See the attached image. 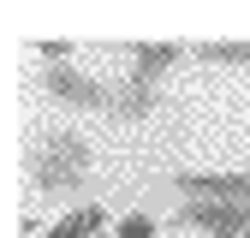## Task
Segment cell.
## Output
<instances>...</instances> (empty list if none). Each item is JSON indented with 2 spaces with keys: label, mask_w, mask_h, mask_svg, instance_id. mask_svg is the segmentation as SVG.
I'll use <instances>...</instances> for the list:
<instances>
[{
  "label": "cell",
  "mask_w": 250,
  "mask_h": 238,
  "mask_svg": "<svg viewBox=\"0 0 250 238\" xmlns=\"http://www.w3.org/2000/svg\"><path fill=\"white\" fill-rule=\"evenodd\" d=\"M238 238H250V208H244V215H238Z\"/></svg>",
  "instance_id": "obj_10"
},
{
  "label": "cell",
  "mask_w": 250,
  "mask_h": 238,
  "mask_svg": "<svg viewBox=\"0 0 250 238\" xmlns=\"http://www.w3.org/2000/svg\"><path fill=\"white\" fill-rule=\"evenodd\" d=\"M30 178H36V191H48V197L78 191L89 178V143L78 131H42L36 149H30Z\"/></svg>",
  "instance_id": "obj_1"
},
{
  "label": "cell",
  "mask_w": 250,
  "mask_h": 238,
  "mask_svg": "<svg viewBox=\"0 0 250 238\" xmlns=\"http://www.w3.org/2000/svg\"><path fill=\"white\" fill-rule=\"evenodd\" d=\"M102 226H107V208H102V202H83V208H72L66 220H54L48 238H96Z\"/></svg>",
  "instance_id": "obj_6"
},
{
  "label": "cell",
  "mask_w": 250,
  "mask_h": 238,
  "mask_svg": "<svg viewBox=\"0 0 250 238\" xmlns=\"http://www.w3.org/2000/svg\"><path fill=\"white\" fill-rule=\"evenodd\" d=\"M155 107H161L155 83H137V78H125V83L113 89V119H149Z\"/></svg>",
  "instance_id": "obj_5"
},
{
  "label": "cell",
  "mask_w": 250,
  "mask_h": 238,
  "mask_svg": "<svg viewBox=\"0 0 250 238\" xmlns=\"http://www.w3.org/2000/svg\"><path fill=\"white\" fill-rule=\"evenodd\" d=\"M36 48H42L48 66H66V54H72V42H36Z\"/></svg>",
  "instance_id": "obj_9"
},
{
  "label": "cell",
  "mask_w": 250,
  "mask_h": 238,
  "mask_svg": "<svg viewBox=\"0 0 250 238\" xmlns=\"http://www.w3.org/2000/svg\"><path fill=\"white\" fill-rule=\"evenodd\" d=\"M197 60H208V66H250V42H203Z\"/></svg>",
  "instance_id": "obj_7"
},
{
  "label": "cell",
  "mask_w": 250,
  "mask_h": 238,
  "mask_svg": "<svg viewBox=\"0 0 250 238\" xmlns=\"http://www.w3.org/2000/svg\"><path fill=\"white\" fill-rule=\"evenodd\" d=\"M42 89L54 101H66V107H89V113H113V89L102 78H83L78 66H48L42 72Z\"/></svg>",
  "instance_id": "obj_2"
},
{
  "label": "cell",
  "mask_w": 250,
  "mask_h": 238,
  "mask_svg": "<svg viewBox=\"0 0 250 238\" xmlns=\"http://www.w3.org/2000/svg\"><path fill=\"white\" fill-rule=\"evenodd\" d=\"M173 191L185 202H221V208H250V173H179Z\"/></svg>",
  "instance_id": "obj_3"
},
{
  "label": "cell",
  "mask_w": 250,
  "mask_h": 238,
  "mask_svg": "<svg viewBox=\"0 0 250 238\" xmlns=\"http://www.w3.org/2000/svg\"><path fill=\"white\" fill-rule=\"evenodd\" d=\"M179 54H185L179 42H137V48H131V78H137V83H155L161 72L179 66Z\"/></svg>",
  "instance_id": "obj_4"
},
{
  "label": "cell",
  "mask_w": 250,
  "mask_h": 238,
  "mask_svg": "<svg viewBox=\"0 0 250 238\" xmlns=\"http://www.w3.org/2000/svg\"><path fill=\"white\" fill-rule=\"evenodd\" d=\"M113 238H155V220H149V215H125V220L113 226Z\"/></svg>",
  "instance_id": "obj_8"
}]
</instances>
